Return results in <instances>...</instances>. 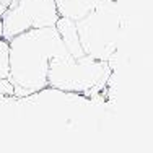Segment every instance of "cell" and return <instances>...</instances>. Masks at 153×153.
<instances>
[{
  "mask_svg": "<svg viewBox=\"0 0 153 153\" xmlns=\"http://www.w3.org/2000/svg\"><path fill=\"white\" fill-rule=\"evenodd\" d=\"M67 54L56 28L28 30L8 42L10 74L15 96H28L47 86L49 62Z\"/></svg>",
  "mask_w": 153,
  "mask_h": 153,
  "instance_id": "1",
  "label": "cell"
},
{
  "mask_svg": "<svg viewBox=\"0 0 153 153\" xmlns=\"http://www.w3.org/2000/svg\"><path fill=\"white\" fill-rule=\"evenodd\" d=\"M75 23L85 56L106 62L114 54L119 38V13L112 0H103Z\"/></svg>",
  "mask_w": 153,
  "mask_h": 153,
  "instance_id": "2",
  "label": "cell"
},
{
  "mask_svg": "<svg viewBox=\"0 0 153 153\" xmlns=\"http://www.w3.org/2000/svg\"><path fill=\"white\" fill-rule=\"evenodd\" d=\"M106 74V62L90 56L74 59L70 54L54 56L49 62L47 85L67 91H83L101 83Z\"/></svg>",
  "mask_w": 153,
  "mask_h": 153,
  "instance_id": "3",
  "label": "cell"
},
{
  "mask_svg": "<svg viewBox=\"0 0 153 153\" xmlns=\"http://www.w3.org/2000/svg\"><path fill=\"white\" fill-rule=\"evenodd\" d=\"M2 39L12 41L15 36L28 30L54 28L59 13L54 0H18L0 16Z\"/></svg>",
  "mask_w": 153,
  "mask_h": 153,
  "instance_id": "4",
  "label": "cell"
},
{
  "mask_svg": "<svg viewBox=\"0 0 153 153\" xmlns=\"http://www.w3.org/2000/svg\"><path fill=\"white\" fill-rule=\"evenodd\" d=\"M59 33V38L60 41L64 42L67 52L70 54L74 59H80V57L85 56L83 52V47L80 44V38H78V31H76V23L68 18L59 16L56 26H54Z\"/></svg>",
  "mask_w": 153,
  "mask_h": 153,
  "instance_id": "5",
  "label": "cell"
},
{
  "mask_svg": "<svg viewBox=\"0 0 153 153\" xmlns=\"http://www.w3.org/2000/svg\"><path fill=\"white\" fill-rule=\"evenodd\" d=\"M59 16L72 21H80L90 12H93L103 0H54Z\"/></svg>",
  "mask_w": 153,
  "mask_h": 153,
  "instance_id": "6",
  "label": "cell"
},
{
  "mask_svg": "<svg viewBox=\"0 0 153 153\" xmlns=\"http://www.w3.org/2000/svg\"><path fill=\"white\" fill-rule=\"evenodd\" d=\"M10 59H8V41L0 39V78H8Z\"/></svg>",
  "mask_w": 153,
  "mask_h": 153,
  "instance_id": "7",
  "label": "cell"
},
{
  "mask_svg": "<svg viewBox=\"0 0 153 153\" xmlns=\"http://www.w3.org/2000/svg\"><path fill=\"white\" fill-rule=\"evenodd\" d=\"M13 85L8 78H0V96H12Z\"/></svg>",
  "mask_w": 153,
  "mask_h": 153,
  "instance_id": "8",
  "label": "cell"
},
{
  "mask_svg": "<svg viewBox=\"0 0 153 153\" xmlns=\"http://www.w3.org/2000/svg\"><path fill=\"white\" fill-rule=\"evenodd\" d=\"M13 0H0V16L3 15V13L7 12V10L10 8V5H12Z\"/></svg>",
  "mask_w": 153,
  "mask_h": 153,
  "instance_id": "9",
  "label": "cell"
},
{
  "mask_svg": "<svg viewBox=\"0 0 153 153\" xmlns=\"http://www.w3.org/2000/svg\"><path fill=\"white\" fill-rule=\"evenodd\" d=\"M0 39H2V20H0Z\"/></svg>",
  "mask_w": 153,
  "mask_h": 153,
  "instance_id": "10",
  "label": "cell"
},
{
  "mask_svg": "<svg viewBox=\"0 0 153 153\" xmlns=\"http://www.w3.org/2000/svg\"><path fill=\"white\" fill-rule=\"evenodd\" d=\"M15 2H18V0H13V2H12V3H15Z\"/></svg>",
  "mask_w": 153,
  "mask_h": 153,
  "instance_id": "11",
  "label": "cell"
}]
</instances>
